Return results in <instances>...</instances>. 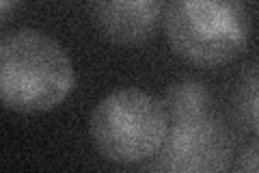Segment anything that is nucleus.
I'll use <instances>...</instances> for the list:
<instances>
[{"mask_svg": "<svg viewBox=\"0 0 259 173\" xmlns=\"http://www.w3.org/2000/svg\"><path fill=\"white\" fill-rule=\"evenodd\" d=\"M236 173H257V143H250L248 150L242 154Z\"/></svg>", "mask_w": 259, "mask_h": 173, "instance_id": "5", "label": "nucleus"}, {"mask_svg": "<svg viewBox=\"0 0 259 173\" xmlns=\"http://www.w3.org/2000/svg\"><path fill=\"white\" fill-rule=\"evenodd\" d=\"M164 11L168 44L197 65L227 63L248 44L250 13L236 0H175Z\"/></svg>", "mask_w": 259, "mask_h": 173, "instance_id": "2", "label": "nucleus"}, {"mask_svg": "<svg viewBox=\"0 0 259 173\" xmlns=\"http://www.w3.org/2000/svg\"><path fill=\"white\" fill-rule=\"evenodd\" d=\"M164 5L160 0H110L97 3L93 7V15L104 37L117 44H136L147 39L158 20Z\"/></svg>", "mask_w": 259, "mask_h": 173, "instance_id": "4", "label": "nucleus"}, {"mask_svg": "<svg viewBox=\"0 0 259 173\" xmlns=\"http://www.w3.org/2000/svg\"><path fill=\"white\" fill-rule=\"evenodd\" d=\"M74 65L65 48L44 30L0 35V104L20 113L50 111L74 89Z\"/></svg>", "mask_w": 259, "mask_h": 173, "instance_id": "1", "label": "nucleus"}, {"mask_svg": "<svg viewBox=\"0 0 259 173\" xmlns=\"http://www.w3.org/2000/svg\"><path fill=\"white\" fill-rule=\"evenodd\" d=\"M15 7H18V3H13V0H0V22H3Z\"/></svg>", "mask_w": 259, "mask_h": 173, "instance_id": "6", "label": "nucleus"}, {"mask_svg": "<svg viewBox=\"0 0 259 173\" xmlns=\"http://www.w3.org/2000/svg\"><path fill=\"white\" fill-rule=\"evenodd\" d=\"M89 130L95 147L106 158L139 162L164 145L168 115L164 104L151 93L125 87L108 93L95 106Z\"/></svg>", "mask_w": 259, "mask_h": 173, "instance_id": "3", "label": "nucleus"}]
</instances>
